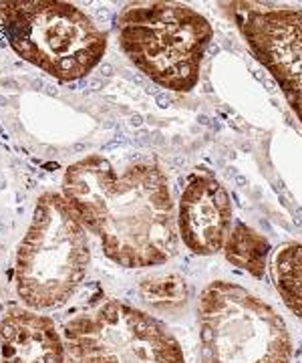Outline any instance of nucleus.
I'll return each instance as SVG.
<instances>
[{
    "instance_id": "9b49d317",
    "label": "nucleus",
    "mask_w": 302,
    "mask_h": 363,
    "mask_svg": "<svg viewBox=\"0 0 302 363\" xmlns=\"http://www.w3.org/2000/svg\"><path fill=\"white\" fill-rule=\"evenodd\" d=\"M272 279L282 303L302 321V245L284 242L272 257Z\"/></svg>"
},
{
    "instance_id": "7ed1b4c3",
    "label": "nucleus",
    "mask_w": 302,
    "mask_h": 363,
    "mask_svg": "<svg viewBox=\"0 0 302 363\" xmlns=\"http://www.w3.org/2000/svg\"><path fill=\"white\" fill-rule=\"evenodd\" d=\"M214 37L210 21L180 2H132L117 16L123 55L156 85L190 93Z\"/></svg>"
},
{
    "instance_id": "0eeeda50",
    "label": "nucleus",
    "mask_w": 302,
    "mask_h": 363,
    "mask_svg": "<svg viewBox=\"0 0 302 363\" xmlns=\"http://www.w3.org/2000/svg\"><path fill=\"white\" fill-rule=\"evenodd\" d=\"M230 11L252 55L302 123V11L262 2H232Z\"/></svg>"
},
{
    "instance_id": "9d476101",
    "label": "nucleus",
    "mask_w": 302,
    "mask_h": 363,
    "mask_svg": "<svg viewBox=\"0 0 302 363\" xmlns=\"http://www.w3.org/2000/svg\"><path fill=\"white\" fill-rule=\"evenodd\" d=\"M222 252L232 267L248 272L254 279H262L272 247L264 234L238 220L223 242Z\"/></svg>"
},
{
    "instance_id": "39448f33",
    "label": "nucleus",
    "mask_w": 302,
    "mask_h": 363,
    "mask_svg": "<svg viewBox=\"0 0 302 363\" xmlns=\"http://www.w3.org/2000/svg\"><path fill=\"white\" fill-rule=\"evenodd\" d=\"M199 363H290L289 325L244 286L214 281L197 298Z\"/></svg>"
},
{
    "instance_id": "f8f14e48",
    "label": "nucleus",
    "mask_w": 302,
    "mask_h": 363,
    "mask_svg": "<svg viewBox=\"0 0 302 363\" xmlns=\"http://www.w3.org/2000/svg\"><path fill=\"white\" fill-rule=\"evenodd\" d=\"M141 297L158 309H171L185 305L190 297V286L187 281L180 274H159V277H149L141 281L139 285Z\"/></svg>"
},
{
    "instance_id": "1a4fd4ad",
    "label": "nucleus",
    "mask_w": 302,
    "mask_h": 363,
    "mask_svg": "<svg viewBox=\"0 0 302 363\" xmlns=\"http://www.w3.org/2000/svg\"><path fill=\"white\" fill-rule=\"evenodd\" d=\"M63 331L49 315L11 307L0 319V363H65Z\"/></svg>"
},
{
    "instance_id": "f257e3e1",
    "label": "nucleus",
    "mask_w": 302,
    "mask_h": 363,
    "mask_svg": "<svg viewBox=\"0 0 302 363\" xmlns=\"http://www.w3.org/2000/svg\"><path fill=\"white\" fill-rule=\"evenodd\" d=\"M61 194L117 267L149 269L175 257L178 212L156 162H137L119 174L101 154L81 157L66 166Z\"/></svg>"
},
{
    "instance_id": "423d86ee",
    "label": "nucleus",
    "mask_w": 302,
    "mask_h": 363,
    "mask_svg": "<svg viewBox=\"0 0 302 363\" xmlns=\"http://www.w3.org/2000/svg\"><path fill=\"white\" fill-rule=\"evenodd\" d=\"M66 353L93 363H185L180 341L149 313L109 298L63 327Z\"/></svg>"
},
{
    "instance_id": "ddd939ff",
    "label": "nucleus",
    "mask_w": 302,
    "mask_h": 363,
    "mask_svg": "<svg viewBox=\"0 0 302 363\" xmlns=\"http://www.w3.org/2000/svg\"><path fill=\"white\" fill-rule=\"evenodd\" d=\"M66 355H69V353H66ZM65 363H93V362H89V359H79V357H71V355H69Z\"/></svg>"
},
{
    "instance_id": "6e6552de",
    "label": "nucleus",
    "mask_w": 302,
    "mask_h": 363,
    "mask_svg": "<svg viewBox=\"0 0 302 363\" xmlns=\"http://www.w3.org/2000/svg\"><path fill=\"white\" fill-rule=\"evenodd\" d=\"M232 200L211 172L196 169L178 202V234L185 248L199 257L222 252L232 230Z\"/></svg>"
},
{
    "instance_id": "f03ea898",
    "label": "nucleus",
    "mask_w": 302,
    "mask_h": 363,
    "mask_svg": "<svg viewBox=\"0 0 302 363\" xmlns=\"http://www.w3.org/2000/svg\"><path fill=\"white\" fill-rule=\"evenodd\" d=\"M91 264L85 226L61 192L37 198L14 257V289L33 311L59 309L83 285Z\"/></svg>"
},
{
    "instance_id": "20e7f679",
    "label": "nucleus",
    "mask_w": 302,
    "mask_h": 363,
    "mask_svg": "<svg viewBox=\"0 0 302 363\" xmlns=\"http://www.w3.org/2000/svg\"><path fill=\"white\" fill-rule=\"evenodd\" d=\"M0 26L23 61L61 83L87 77L107 52V33L63 0H2Z\"/></svg>"
}]
</instances>
